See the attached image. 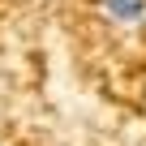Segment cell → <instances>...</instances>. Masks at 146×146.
<instances>
[{
    "instance_id": "cell-1",
    "label": "cell",
    "mask_w": 146,
    "mask_h": 146,
    "mask_svg": "<svg viewBox=\"0 0 146 146\" xmlns=\"http://www.w3.org/2000/svg\"><path fill=\"white\" fill-rule=\"evenodd\" d=\"M103 13L120 26H137L146 22V0H103Z\"/></svg>"
}]
</instances>
